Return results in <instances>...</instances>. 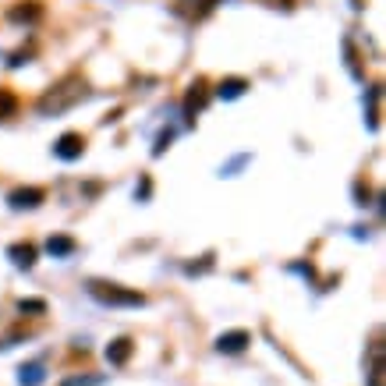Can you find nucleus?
<instances>
[{"label": "nucleus", "mask_w": 386, "mask_h": 386, "mask_svg": "<svg viewBox=\"0 0 386 386\" xmlns=\"http://www.w3.org/2000/svg\"><path fill=\"white\" fill-rule=\"evenodd\" d=\"M82 99H89V86H86V78L82 75H64L57 86H50L43 96H39V103L36 110L43 114V117H57V114H64L71 107H78Z\"/></svg>", "instance_id": "1"}, {"label": "nucleus", "mask_w": 386, "mask_h": 386, "mask_svg": "<svg viewBox=\"0 0 386 386\" xmlns=\"http://www.w3.org/2000/svg\"><path fill=\"white\" fill-rule=\"evenodd\" d=\"M89 294L99 305H110V309H142L146 305V294L142 291L120 287V283H110V280H89Z\"/></svg>", "instance_id": "2"}, {"label": "nucleus", "mask_w": 386, "mask_h": 386, "mask_svg": "<svg viewBox=\"0 0 386 386\" xmlns=\"http://www.w3.org/2000/svg\"><path fill=\"white\" fill-rule=\"evenodd\" d=\"M209 82L206 78H195V82L188 86V92H185V103H181V114H185V120L188 125H195V117L206 110V103H209Z\"/></svg>", "instance_id": "3"}, {"label": "nucleus", "mask_w": 386, "mask_h": 386, "mask_svg": "<svg viewBox=\"0 0 386 386\" xmlns=\"http://www.w3.org/2000/svg\"><path fill=\"white\" fill-rule=\"evenodd\" d=\"M53 156L71 164V159H82L86 156V135L82 131H64L57 142H53Z\"/></svg>", "instance_id": "4"}, {"label": "nucleus", "mask_w": 386, "mask_h": 386, "mask_svg": "<svg viewBox=\"0 0 386 386\" xmlns=\"http://www.w3.org/2000/svg\"><path fill=\"white\" fill-rule=\"evenodd\" d=\"M43 198H47L43 188H14V192L8 195V206H11L14 213H22V209H36V206H43Z\"/></svg>", "instance_id": "5"}, {"label": "nucleus", "mask_w": 386, "mask_h": 386, "mask_svg": "<svg viewBox=\"0 0 386 386\" xmlns=\"http://www.w3.org/2000/svg\"><path fill=\"white\" fill-rule=\"evenodd\" d=\"M252 344V333L248 330H231V333H220L216 337V351L220 355H241Z\"/></svg>", "instance_id": "6"}, {"label": "nucleus", "mask_w": 386, "mask_h": 386, "mask_svg": "<svg viewBox=\"0 0 386 386\" xmlns=\"http://www.w3.org/2000/svg\"><path fill=\"white\" fill-rule=\"evenodd\" d=\"M369 386H386V351H383V344L376 340L372 344V351H369Z\"/></svg>", "instance_id": "7"}, {"label": "nucleus", "mask_w": 386, "mask_h": 386, "mask_svg": "<svg viewBox=\"0 0 386 386\" xmlns=\"http://www.w3.org/2000/svg\"><path fill=\"white\" fill-rule=\"evenodd\" d=\"M8 259L14 262L18 270H32L36 266V245H29V241H18V245L8 248Z\"/></svg>", "instance_id": "8"}, {"label": "nucleus", "mask_w": 386, "mask_h": 386, "mask_svg": "<svg viewBox=\"0 0 386 386\" xmlns=\"http://www.w3.org/2000/svg\"><path fill=\"white\" fill-rule=\"evenodd\" d=\"M8 18H11V22L14 25H32V22H39V18H43V4H32V0H29V4H14L11 11H8Z\"/></svg>", "instance_id": "9"}, {"label": "nucleus", "mask_w": 386, "mask_h": 386, "mask_svg": "<svg viewBox=\"0 0 386 386\" xmlns=\"http://www.w3.org/2000/svg\"><path fill=\"white\" fill-rule=\"evenodd\" d=\"M47 383V365L43 361H29L18 369V386H43Z\"/></svg>", "instance_id": "10"}, {"label": "nucleus", "mask_w": 386, "mask_h": 386, "mask_svg": "<svg viewBox=\"0 0 386 386\" xmlns=\"http://www.w3.org/2000/svg\"><path fill=\"white\" fill-rule=\"evenodd\" d=\"M75 248H78V241L68 237V234H50L47 237V252L53 259H68V255H75Z\"/></svg>", "instance_id": "11"}, {"label": "nucleus", "mask_w": 386, "mask_h": 386, "mask_svg": "<svg viewBox=\"0 0 386 386\" xmlns=\"http://www.w3.org/2000/svg\"><path fill=\"white\" fill-rule=\"evenodd\" d=\"M248 92V78H223V82L213 89V96H220V99H237V96H245Z\"/></svg>", "instance_id": "12"}, {"label": "nucleus", "mask_w": 386, "mask_h": 386, "mask_svg": "<svg viewBox=\"0 0 386 386\" xmlns=\"http://www.w3.org/2000/svg\"><path fill=\"white\" fill-rule=\"evenodd\" d=\"M131 351H135V344H131L128 337H117L110 348H107V361H110V365H125V361L131 358Z\"/></svg>", "instance_id": "13"}, {"label": "nucleus", "mask_w": 386, "mask_h": 386, "mask_svg": "<svg viewBox=\"0 0 386 386\" xmlns=\"http://www.w3.org/2000/svg\"><path fill=\"white\" fill-rule=\"evenodd\" d=\"M18 114V96L11 89H0V120H11Z\"/></svg>", "instance_id": "14"}, {"label": "nucleus", "mask_w": 386, "mask_h": 386, "mask_svg": "<svg viewBox=\"0 0 386 386\" xmlns=\"http://www.w3.org/2000/svg\"><path fill=\"white\" fill-rule=\"evenodd\" d=\"M379 96H383V89L372 86V89H369V128H372V131L379 128Z\"/></svg>", "instance_id": "15"}, {"label": "nucleus", "mask_w": 386, "mask_h": 386, "mask_svg": "<svg viewBox=\"0 0 386 386\" xmlns=\"http://www.w3.org/2000/svg\"><path fill=\"white\" fill-rule=\"evenodd\" d=\"M18 312H29V316H43L47 312V301L43 298H22V301H18Z\"/></svg>", "instance_id": "16"}, {"label": "nucleus", "mask_w": 386, "mask_h": 386, "mask_svg": "<svg viewBox=\"0 0 386 386\" xmlns=\"http://www.w3.org/2000/svg\"><path fill=\"white\" fill-rule=\"evenodd\" d=\"M170 142H174V128L159 131V135H156V146H153V156H164V153L170 149Z\"/></svg>", "instance_id": "17"}, {"label": "nucleus", "mask_w": 386, "mask_h": 386, "mask_svg": "<svg viewBox=\"0 0 386 386\" xmlns=\"http://www.w3.org/2000/svg\"><path fill=\"white\" fill-rule=\"evenodd\" d=\"M149 192H153V181L142 174V181H138V188H135V195H138V202H146L149 198Z\"/></svg>", "instance_id": "18"}, {"label": "nucleus", "mask_w": 386, "mask_h": 386, "mask_svg": "<svg viewBox=\"0 0 386 386\" xmlns=\"http://www.w3.org/2000/svg\"><path fill=\"white\" fill-rule=\"evenodd\" d=\"M245 164H248V156H237V159H231V164L223 167V177H234V170H241Z\"/></svg>", "instance_id": "19"}, {"label": "nucleus", "mask_w": 386, "mask_h": 386, "mask_svg": "<svg viewBox=\"0 0 386 386\" xmlns=\"http://www.w3.org/2000/svg\"><path fill=\"white\" fill-rule=\"evenodd\" d=\"M355 195H358V206H369V185H355Z\"/></svg>", "instance_id": "20"}, {"label": "nucleus", "mask_w": 386, "mask_h": 386, "mask_svg": "<svg viewBox=\"0 0 386 386\" xmlns=\"http://www.w3.org/2000/svg\"><path fill=\"white\" fill-rule=\"evenodd\" d=\"M96 383H99V379H96V376H89V379H68L64 386H96Z\"/></svg>", "instance_id": "21"}]
</instances>
